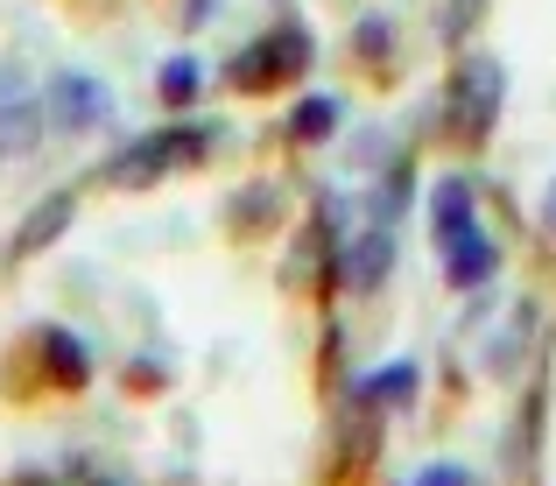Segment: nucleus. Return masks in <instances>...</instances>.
Masks as SVG:
<instances>
[{
  "label": "nucleus",
  "mask_w": 556,
  "mask_h": 486,
  "mask_svg": "<svg viewBox=\"0 0 556 486\" xmlns=\"http://www.w3.org/2000/svg\"><path fill=\"white\" fill-rule=\"evenodd\" d=\"M331 127H339V99H331V92L296 99V113H289V135H296V141H325Z\"/></svg>",
  "instance_id": "nucleus-12"
},
{
  "label": "nucleus",
  "mask_w": 556,
  "mask_h": 486,
  "mask_svg": "<svg viewBox=\"0 0 556 486\" xmlns=\"http://www.w3.org/2000/svg\"><path fill=\"white\" fill-rule=\"evenodd\" d=\"M430 226H437V240H451V233L479 226V198H472V176H444V184L430 190Z\"/></svg>",
  "instance_id": "nucleus-8"
},
{
  "label": "nucleus",
  "mask_w": 556,
  "mask_h": 486,
  "mask_svg": "<svg viewBox=\"0 0 556 486\" xmlns=\"http://www.w3.org/2000/svg\"><path fill=\"white\" fill-rule=\"evenodd\" d=\"M71 219H78V198H71V190H56V198H42L36 212L22 219V233H14V254H42V247H50L56 233L71 226Z\"/></svg>",
  "instance_id": "nucleus-9"
},
{
  "label": "nucleus",
  "mask_w": 556,
  "mask_h": 486,
  "mask_svg": "<svg viewBox=\"0 0 556 486\" xmlns=\"http://www.w3.org/2000/svg\"><path fill=\"white\" fill-rule=\"evenodd\" d=\"M359 402H408V395H416V366L408 360H394V366H380L374 381H359Z\"/></svg>",
  "instance_id": "nucleus-14"
},
{
  "label": "nucleus",
  "mask_w": 556,
  "mask_h": 486,
  "mask_svg": "<svg viewBox=\"0 0 556 486\" xmlns=\"http://www.w3.org/2000/svg\"><path fill=\"white\" fill-rule=\"evenodd\" d=\"M218 135H226V127H212V121L163 127V135L135 141V149L113 162V184H149V176H163V170H190V162H204V155L218 149Z\"/></svg>",
  "instance_id": "nucleus-3"
},
{
  "label": "nucleus",
  "mask_w": 556,
  "mask_h": 486,
  "mask_svg": "<svg viewBox=\"0 0 556 486\" xmlns=\"http://www.w3.org/2000/svg\"><path fill=\"white\" fill-rule=\"evenodd\" d=\"M198 85H204L198 57H169V64L155 71V92H163V107H190V99H198Z\"/></svg>",
  "instance_id": "nucleus-13"
},
{
  "label": "nucleus",
  "mask_w": 556,
  "mask_h": 486,
  "mask_svg": "<svg viewBox=\"0 0 556 486\" xmlns=\"http://www.w3.org/2000/svg\"><path fill=\"white\" fill-rule=\"evenodd\" d=\"M408 486H472V473L465 465H430V473H416Z\"/></svg>",
  "instance_id": "nucleus-16"
},
{
  "label": "nucleus",
  "mask_w": 556,
  "mask_h": 486,
  "mask_svg": "<svg viewBox=\"0 0 556 486\" xmlns=\"http://www.w3.org/2000/svg\"><path fill=\"white\" fill-rule=\"evenodd\" d=\"M353 50L367 57V64H380V57L394 50V22H388V14H367V22H359V36H353Z\"/></svg>",
  "instance_id": "nucleus-15"
},
{
  "label": "nucleus",
  "mask_w": 556,
  "mask_h": 486,
  "mask_svg": "<svg viewBox=\"0 0 556 486\" xmlns=\"http://www.w3.org/2000/svg\"><path fill=\"white\" fill-rule=\"evenodd\" d=\"M408 204H416V170H408V162H394V170L380 176V190L367 198V219L394 233V226H402V212H408Z\"/></svg>",
  "instance_id": "nucleus-10"
},
{
  "label": "nucleus",
  "mask_w": 556,
  "mask_h": 486,
  "mask_svg": "<svg viewBox=\"0 0 556 486\" xmlns=\"http://www.w3.org/2000/svg\"><path fill=\"white\" fill-rule=\"evenodd\" d=\"M388 261H394V233L388 226H367L353 247H339V283L345 289H380Z\"/></svg>",
  "instance_id": "nucleus-6"
},
{
  "label": "nucleus",
  "mask_w": 556,
  "mask_h": 486,
  "mask_svg": "<svg viewBox=\"0 0 556 486\" xmlns=\"http://www.w3.org/2000/svg\"><path fill=\"white\" fill-rule=\"evenodd\" d=\"M36 352H42V374H50L56 388H85V381H92V352H85V338L64 332V324L36 332Z\"/></svg>",
  "instance_id": "nucleus-7"
},
{
  "label": "nucleus",
  "mask_w": 556,
  "mask_h": 486,
  "mask_svg": "<svg viewBox=\"0 0 556 486\" xmlns=\"http://www.w3.org/2000/svg\"><path fill=\"white\" fill-rule=\"evenodd\" d=\"M42 113H50L56 127H71V135H85V127H106L113 121V92L99 78H85V71H64V78H50Z\"/></svg>",
  "instance_id": "nucleus-4"
},
{
  "label": "nucleus",
  "mask_w": 556,
  "mask_h": 486,
  "mask_svg": "<svg viewBox=\"0 0 556 486\" xmlns=\"http://www.w3.org/2000/svg\"><path fill=\"white\" fill-rule=\"evenodd\" d=\"M501 99H507V71H501V57L472 50L458 71H451V85H444V121H451V135L479 149V141L493 135V121H501Z\"/></svg>",
  "instance_id": "nucleus-1"
},
{
  "label": "nucleus",
  "mask_w": 556,
  "mask_h": 486,
  "mask_svg": "<svg viewBox=\"0 0 556 486\" xmlns=\"http://www.w3.org/2000/svg\"><path fill=\"white\" fill-rule=\"evenodd\" d=\"M99 486H121V479H99Z\"/></svg>",
  "instance_id": "nucleus-20"
},
{
  "label": "nucleus",
  "mask_w": 556,
  "mask_h": 486,
  "mask_svg": "<svg viewBox=\"0 0 556 486\" xmlns=\"http://www.w3.org/2000/svg\"><path fill=\"white\" fill-rule=\"evenodd\" d=\"M42 141V107L36 99H8L0 107V155H28Z\"/></svg>",
  "instance_id": "nucleus-11"
},
{
  "label": "nucleus",
  "mask_w": 556,
  "mask_h": 486,
  "mask_svg": "<svg viewBox=\"0 0 556 486\" xmlns=\"http://www.w3.org/2000/svg\"><path fill=\"white\" fill-rule=\"evenodd\" d=\"M212 8H218V0H184V22L204 28V22H212Z\"/></svg>",
  "instance_id": "nucleus-17"
},
{
  "label": "nucleus",
  "mask_w": 556,
  "mask_h": 486,
  "mask_svg": "<svg viewBox=\"0 0 556 486\" xmlns=\"http://www.w3.org/2000/svg\"><path fill=\"white\" fill-rule=\"evenodd\" d=\"M543 219H549V226H556V184H549V198H543Z\"/></svg>",
  "instance_id": "nucleus-18"
},
{
  "label": "nucleus",
  "mask_w": 556,
  "mask_h": 486,
  "mask_svg": "<svg viewBox=\"0 0 556 486\" xmlns=\"http://www.w3.org/2000/svg\"><path fill=\"white\" fill-rule=\"evenodd\" d=\"M311 57H317L311 28H303V22H282V28H268L261 42H247V50L226 64V78L240 85V92H268V85H282V78H303V71H311Z\"/></svg>",
  "instance_id": "nucleus-2"
},
{
  "label": "nucleus",
  "mask_w": 556,
  "mask_h": 486,
  "mask_svg": "<svg viewBox=\"0 0 556 486\" xmlns=\"http://www.w3.org/2000/svg\"><path fill=\"white\" fill-rule=\"evenodd\" d=\"M493 269H501V247L486 240V226H465V233H451V240H444V283L451 289L493 283Z\"/></svg>",
  "instance_id": "nucleus-5"
},
{
  "label": "nucleus",
  "mask_w": 556,
  "mask_h": 486,
  "mask_svg": "<svg viewBox=\"0 0 556 486\" xmlns=\"http://www.w3.org/2000/svg\"><path fill=\"white\" fill-rule=\"evenodd\" d=\"M14 486H56V479H42V473H22V479H14Z\"/></svg>",
  "instance_id": "nucleus-19"
}]
</instances>
